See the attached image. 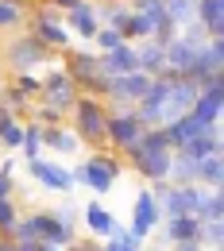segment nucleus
<instances>
[{"instance_id": "nucleus-36", "label": "nucleus", "mask_w": 224, "mask_h": 251, "mask_svg": "<svg viewBox=\"0 0 224 251\" xmlns=\"http://www.w3.org/2000/svg\"><path fill=\"white\" fill-rule=\"evenodd\" d=\"M12 189H16V178L0 170V197H12Z\"/></svg>"}, {"instance_id": "nucleus-12", "label": "nucleus", "mask_w": 224, "mask_h": 251, "mask_svg": "<svg viewBox=\"0 0 224 251\" xmlns=\"http://www.w3.org/2000/svg\"><path fill=\"white\" fill-rule=\"evenodd\" d=\"M31 224H35V232L50 244V251H62V248H70V244L77 240V232H70L62 220L54 217V209H47V213L39 209V213H31Z\"/></svg>"}, {"instance_id": "nucleus-11", "label": "nucleus", "mask_w": 224, "mask_h": 251, "mask_svg": "<svg viewBox=\"0 0 224 251\" xmlns=\"http://www.w3.org/2000/svg\"><path fill=\"white\" fill-rule=\"evenodd\" d=\"M159 220H162V217H159V201L151 197V189L143 186L139 193H135V205H131V224H128V228L139 236V240H147V236L159 228Z\"/></svg>"}, {"instance_id": "nucleus-19", "label": "nucleus", "mask_w": 224, "mask_h": 251, "mask_svg": "<svg viewBox=\"0 0 224 251\" xmlns=\"http://www.w3.org/2000/svg\"><path fill=\"white\" fill-rule=\"evenodd\" d=\"M131 47H135V66H139L143 74H151V77H155L162 66H166V62H162V47L151 39V35H147V39H135Z\"/></svg>"}, {"instance_id": "nucleus-21", "label": "nucleus", "mask_w": 224, "mask_h": 251, "mask_svg": "<svg viewBox=\"0 0 224 251\" xmlns=\"http://www.w3.org/2000/svg\"><path fill=\"white\" fill-rule=\"evenodd\" d=\"M24 143V120L0 108V151H16Z\"/></svg>"}, {"instance_id": "nucleus-16", "label": "nucleus", "mask_w": 224, "mask_h": 251, "mask_svg": "<svg viewBox=\"0 0 224 251\" xmlns=\"http://www.w3.org/2000/svg\"><path fill=\"white\" fill-rule=\"evenodd\" d=\"M193 182L205 189H224V151H213V155L197 158V174Z\"/></svg>"}, {"instance_id": "nucleus-20", "label": "nucleus", "mask_w": 224, "mask_h": 251, "mask_svg": "<svg viewBox=\"0 0 224 251\" xmlns=\"http://www.w3.org/2000/svg\"><path fill=\"white\" fill-rule=\"evenodd\" d=\"M81 217H85V224H89V232H93L97 240H104L112 228H116V220H112V213L104 209V205H81Z\"/></svg>"}, {"instance_id": "nucleus-37", "label": "nucleus", "mask_w": 224, "mask_h": 251, "mask_svg": "<svg viewBox=\"0 0 224 251\" xmlns=\"http://www.w3.org/2000/svg\"><path fill=\"white\" fill-rule=\"evenodd\" d=\"M0 170H4V174H12V178H16V155H8V158H4V162H0Z\"/></svg>"}, {"instance_id": "nucleus-15", "label": "nucleus", "mask_w": 224, "mask_h": 251, "mask_svg": "<svg viewBox=\"0 0 224 251\" xmlns=\"http://www.w3.org/2000/svg\"><path fill=\"white\" fill-rule=\"evenodd\" d=\"M43 147H50L54 155H77L81 139L70 124H54V127H43Z\"/></svg>"}, {"instance_id": "nucleus-3", "label": "nucleus", "mask_w": 224, "mask_h": 251, "mask_svg": "<svg viewBox=\"0 0 224 251\" xmlns=\"http://www.w3.org/2000/svg\"><path fill=\"white\" fill-rule=\"evenodd\" d=\"M104 112H108V104H104V97H89V93H77V100L70 104V112L66 116H74V131H77V139H81V147H108V135H104Z\"/></svg>"}, {"instance_id": "nucleus-31", "label": "nucleus", "mask_w": 224, "mask_h": 251, "mask_svg": "<svg viewBox=\"0 0 224 251\" xmlns=\"http://www.w3.org/2000/svg\"><path fill=\"white\" fill-rule=\"evenodd\" d=\"M174 35H178V24H174L170 16H159V20L151 24V39H155L159 47H166V43H170Z\"/></svg>"}, {"instance_id": "nucleus-24", "label": "nucleus", "mask_w": 224, "mask_h": 251, "mask_svg": "<svg viewBox=\"0 0 224 251\" xmlns=\"http://www.w3.org/2000/svg\"><path fill=\"white\" fill-rule=\"evenodd\" d=\"M20 151H24V158L43 155V124H35V120H24V143H20Z\"/></svg>"}, {"instance_id": "nucleus-38", "label": "nucleus", "mask_w": 224, "mask_h": 251, "mask_svg": "<svg viewBox=\"0 0 224 251\" xmlns=\"http://www.w3.org/2000/svg\"><path fill=\"white\" fill-rule=\"evenodd\" d=\"M50 4H54V8H58V12H70V8H77V4H81V0H50Z\"/></svg>"}, {"instance_id": "nucleus-17", "label": "nucleus", "mask_w": 224, "mask_h": 251, "mask_svg": "<svg viewBox=\"0 0 224 251\" xmlns=\"http://www.w3.org/2000/svg\"><path fill=\"white\" fill-rule=\"evenodd\" d=\"M112 27L124 35L128 43H135V39H147L151 35V16H143V12H131V8H124L116 20H112Z\"/></svg>"}, {"instance_id": "nucleus-18", "label": "nucleus", "mask_w": 224, "mask_h": 251, "mask_svg": "<svg viewBox=\"0 0 224 251\" xmlns=\"http://www.w3.org/2000/svg\"><path fill=\"white\" fill-rule=\"evenodd\" d=\"M193 20H201V24H205L209 39H221V35H224V0H197Z\"/></svg>"}, {"instance_id": "nucleus-33", "label": "nucleus", "mask_w": 224, "mask_h": 251, "mask_svg": "<svg viewBox=\"0 0 224 251\" xmlns=\"http://www.w3.org/2000/svg\"><path fill=\"white\" fill-rule=\"evenodd\" d=\"M178 35H182L186 43H193V47H205V43H209V31H205V24H201V20L182 24V27H178Z\"/></svg>"}, {"instance_id": "nucleus-27", "label": "nucleus", "mask_w": 224, "mask_h": 251, "mask_svg": "<svg viewBox=\"0 0 224 251\" xmlns=\"http://www.w3.org/2000/svg\"><path fill=\"white\" fill-rule=\"evenodd\" d=\"M201 240H205V248H224V217L201 220Z\"/></svg>"}, {"instance_id": "nucleus-40", "label": "nucleus", "mask_w": 224, "mask_h": 251, "mask_svg": "<svg viewBox=\"0 0 224 251\" xmlns=\"http://www.w3.org/2000/svg\"><path fill=\"white\" fill-rule=\"evenodd\" d=\"M4 81H8V70H4V62H0V85H4Z\"/></svg>"}, {"instance_id": "nucleus-41", "label": "nucleus", "mask_w": 224, "mask_h": 251, "mask_svg": "<svg viewBox=\"0 0 224 251\" xmlns=\"http://www.w3.org/2000/svg\"><path fill=\"white\" fill-rule=\"evenodd\" d=\"M39 4H50V0H39Z\"/></svg>"}, {"instance_id": "nucleus-10", "label": "nucleus", "mask_w": 224, "mask_h": 251, "mask_svg": "<svg viewBox=\"0 0 224 251\" xmlns=\"http://www.w3.org/2000/svg\"><path fill=\"white\" fill-rule=\"evenodd\" d=\"M27 174H31L43 189H50V193H70V189H74L70 170H66V166H58V162H50V158H43V155L27 158Z\"/></svg>"}, {"instance_id": "nucleus-7", "label": "nucleus", "mask_w": 224, "mask_h": 251, "mask_svg": "<svg viewBox=\"0 0 224 251\" xmlns=\"http://www.w3.org/2000/svg\"><path fill=\"white\" fill-rule=\"evenodd\" d=\"M39 77H43V85H39V100H47V104H54V108L70 112V104H74V100H77V93H81V89L74 85V77H70L58 62L47 66Z\"/></svg>"}, {"instance_id": "nucleus-30", "label": "nucleus", "mask_w": 224, "mask_h": 251, "mask_svg": "<svg viewBox=\"0 0 224 251\" xmlns=\"http://www.w3.org/2000/svg\"><path fill=\"white\" fill-rule=\"evenodd\" d=\"M93 43H97V50H112V47H120V43H128V39L116 31L112 24H100V27H97V35H93Z\"/></svg>"}, {"instance_id": "nucleus-2", "label": "nucleus", "mask_w": 224, "mask_h": 251, "mask_svg": "<svg viewBox=\"0 0 224 251\" xmlns=\"http://www.w3.org/2000/svg\"><path fill=\"white\" fill-rule=\"evenodd\" d=\"M58 66L74 77V85H77L81 93H89V97L108 93V74L97 62V50H85V47H74V43H70L66 50H58Z\"/></svg>"}, {"instance_id": "nucleus-6", "label": "nucleus", "mask_w": 224, "mask_h": 251, "mask_svg": "<svg viewBox=\"0 0 224 251\" xmlns=\"http://www.w3.org/2000/svg\"><path fill=\"white\" fill-rule=\"evenodd\" d=\"M139 131H143V120L135 116V108L131 104H108V112H104V135H108V151H124L131 139H139Z\"/></svg>"}, {"instance_id": "nucleus-22", "label": "nucleus", "mask_w": 224, "mask_h": 251, "mask_svg": "<svg viewBox=\"0 0 224 251\" xmlns=\"http://www.w3.org/2000/svg\"><path fill=\"white\" fill-rule=\"evenodd\" d=\"M0 108H4V112H12V116H20V120H27L31 97H24L12 81H4V85H0Z\"/></svg>"}, {"instance_id": "nucleus-8", "label": "nucleus", "mask_w": 224, "mask_h": 251, "mask_svg": "<svg viewBox=\"0 0 224 251\" xmlns=\"http://www.w3.org/2000/svg\"><path fill=\"white\" fill-rule=\"evenodd\" d=\"M147 85H151V74H143V70L116 74V77H108V93H104V104H135L139 97L147 93Z\"/></svg>"}, {"instance_id": "nucleus-29", "label": "nucleus", "mask_w": 224, "mask_h": 251, "mask_svg": "<svg viewBox=\"0 0 224 251\" xmlns=\"http://www.w3.org/2000/svg\"><path fill=\"white\" fill-rule=\"evenodd\" d=\"M193 8H197V0H166V16H170L178 27L193 20Z\"/></svg>"}, {"instance_id": "nucleus-35", "label": "nucleus", "mask_w": 224, "mask_h": 251, "mask_svg": "<svg viewBox=\"0 0 224 251\" xmlns=\"http://www.w3.org/2000/svg\"><path fill=\"white\" fill-rule=\"evenodd\" d=\"M77 209H81V205H58V209H54V217L62 220L70 232H77V220H81V213H77Z\"/></svg>"}, {"instance_id": "nucleus-32", "label": "nucleus", "mask_w": 224, "mask_h": 251, "mask_svg": "<svg viewBox=\"0 0 224 251\" xmlns=\"http://www.w3.org/2000/svg\"><path fill=\"white\" fill-rule=\"evenodd\" d=\"M20 220V209L12 197H0V236H12V224Z\"/></svg>"}, {"instance_id": "nucleus-1", "label": "nucleus", "mask_w": 224, "mask_h": 251, "mask_svg": "<svg viewBox=\"0 0 224 251\" xmlns=\"http://www.w3.org/2000/svg\"><path fill=\"white\" fill-rule=\"evenodd\" d=\"M0 62H4V70H8V74H24V70L43 74L47 66L58 62V50H54V47H47V43H39L31 31H24V35H12V39L4 43Z\"/></svg>"}, {"instance_id": "nucleus-9", "label": "nucleus", "mask_w": 224, "mask_h": 251, "mask_svg": "<svg viewBox=\"0 0 224 251\" xmlns=\"http://www.w3.org/2000/svg\"><path fill=\"white\" fill-rule=\"evenodd\" d=\"M209 74H224V35L221 39H209V43L197 50V58L182 70V77H190V81H197V85H201Z\"/></svg>"}, {"instance_id": "nucleus-5", "label": "nucleus", "mask_w": 224, "mask_h": 251, "mask_svg": "<svg viewBox=\"0 0 224 251\" xmlns=\"http://www.w3.org/2000/svg\"><path fill=\"white\" fill-rule=\"evenodd\" d=\"M24 24H27V31H31L39 43H47V47H54V50H66V47H70V27L62 24V12H58L54 4H39V0H35L31 8H27V16H24Z\"/></svg>"}, {"instance_id": "nucleus-4", "label": "nucleus", "mask_w": 224, "mask_h": 251, "mask_svg": "<svg viewBox=\"0 0 224 251\" xmlns=\"http://www.w3.org/2000/svg\"><path fill=\"white\" fill-rule=\"evenodd\" d=\"M124 174V162L116 158V151H108V147H100L93 155L85 158V162H77L74 170H70V182L74 186H89L93 193H108V189L116 186V178Z\"/></svg>"}, {"instance_id": "nucleus-26", "label": "nucleus", "mask_w": 224, "mask_h": 251, "mask_svg": "<svg viewBox=\"0 0 224 251\" xmlns=\"http://www.w3.org/2000/svg\"><path fill=\"white\" fill-rule=\"evenodd\" d=\"M24 8H16V4H8V0H0V31H16V27H24Z\"/></svg>"}, {"instance_id": "nucleus-25", "label": "nucleus", "mask_w": 224, "mask_h": 251, "mask_svg": "<svg viewBox=\"0 0 224 251\" xmlns=\"http://www.w3.org/2000/svg\"><path fill=\"white\" fill-rule=\"evenodd\" d=\"M217 217H224V189H205L197 220H217Z\"/></svg>"}, {"instance_id": "nucleus-23", "label": "nucleus", "mask_w": 224, "mask_h": 251, "mask_svg": "<svg viewBox=\"0 0 224 251\" xmlns=\"http://www.w3.org/2000/svg\"><path fill=\"white\" fill-rule=\"evenodd\" d=\"M100 248H104V251H139V248H143V240H139L131 228H120V224H116V228L100 240Z\"/></svg>"}, {"instance_id": "nucleus-13", "label": "nucleus", "mask_w": 224, "mask_h": 251, "mask_svg": "<svg viewBox=\"0 0 224 251\" xmlns=\"http://www.w3.org/2000/svg\"><path fill=\"white\" fill-rule=\"evenodd\" d=\"M62 24H66L74 35H81V39H93L97 27H100V20H97V4H93V0H81L77 8L62 12Z\"/></svg>"}, {"instance_id": "nucleus-39", "label": "nucleus", "mask_w": 224, "mask_h": 251, "mask_svg": "<svg viewBox=\"0 0 224 251\" xmlns=\"http://www.w3.org/2000/svg\"><path fill=\"white\" fill-rule=\"evenodd\" d=\"M0 251H12V236H0Z\"/></svg>"}, {"instance_id": "nucleus-14", "label": "nucleus", "mask_w": 224, "mask_h": 251, "mask_svg": "<svg viewBox=\"0 0 224 251\" xmlns=\"http://www.w3.org/2000/svg\"><path fill=\"white\" fill-rule=\"evenodd\" d=\"M97 62H100V70H104L108 77L139 70V66H135V47H131V43H120V47H112V50H97Z\"/></svg>"}, {"instance_id": "nucleus-34", "label": "nucleus", "mask_w": 224, "mask_h": 251, "mask_svg": "<svg viewBox=\"0 0 224 251\" xmlns=\"http://www.w3.org/2000/svg\"><path fill=\"white\" fill-rule=\"evenodd\" d=\"M131 12H143V16H151V24L159 20V16H166V0H128Z\"/></svg>"}, {"instance_id": "nucleus-28", "label": "nucleus", "mask_w": 224, "mask_h": 251, "mask_svg": "<svg viewBox=\"0 0 224 251\" xmlns=\"http://www.w3.org/2000/svg\"><path fill=\"white\" fill-rule=\"evenodd\" d=\"M8 81H12V85H16L24 97H31V100L39 97V85H43V77H39V74H31V70H24V74H12Z\"/></svg>"}]
</instances>
